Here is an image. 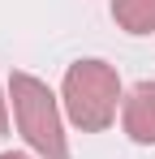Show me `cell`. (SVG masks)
I'll return each mask as SVG.
<instances>
[{"instance_id":"obj_1","label":"cell","mask_w":155,"mask_h":159,"mask_svg":"<svg viewBox=\"0 0 155 159\" xmlns=\"http://www.w3.org/2000/svg\"><path fill=\"white\" fill-rule=\"evenodd\" d=\"M9 112H13V125L22 133L26 151H35L39 159H69L60 99L52 95V86L43 78L13 69L9 73Z\"/></svg>"},{"instance_id":"obj_2","label":"cell","mask_w":155,"mask_h":159,"mask_svg":"<svg viewBox=\"0 0 155 159\" xmlns=\"http://www.w3.org/2000/svg\"><path fill=\"white\" fill-rule=\"evenodd\" d=\"M60 103H65V116H69L73 129L103 133L112 120H116L121 103H125L116 65H108L99 56L73 60V65L65 69V82H60Z\"/></svg>"},{"instance_id":"obj_3","label":"cell","mask_w":155,"mask_h":159,"mask_svg":"<svg viewBox=\"0 0 155 159\" xmlns=\"http://www.w3.org/2000/svg\"><path fill=\"white\" fill-rule=\"evenodd\" d=\"M121 129L138 146H155V82H138L125 90L121 103Z\"/></svg>"},{"instance_id":"obj_4","label":"cell","mask_w":155,"mask_h":159,"mask_svg":"<svg viewBox=\"0 0 155 159\" xmlns=\"http://www.w3.org/2000/svg\"><path fill=\"white\" fill-rule=\"evenodd\" d=\"M112 22L125 34H155V0H112Z\"/></svg>"},{"instance_id":"obj_5","label":"cell","mask_w":155,"mask_h":159,"mask_svg":"<svg viewBox=\"0 0 155 159\" xmlns=\"http://www.w3.org/2000/svg\"><path fill=\"white\" fill-rule=\"evenodd\" d=\"M0 133H9V99H4V90H0Z\"/></svg>"},{"instance_id":"obj_6","label":"cell","mask_w":155,"mask_h":159,"mask_svg":"<svg viewBox=\"0 0 155 159\" xmlns=\"http://www.w3.org/2000/svg\"><path fill=\"white\" fill-rule=\"evenodd\" d=\"M0 159H39L35 151H0Z\"/></svg>"}]
</instances>
